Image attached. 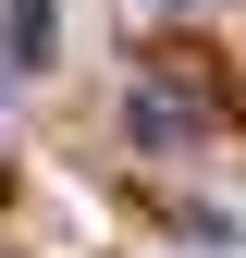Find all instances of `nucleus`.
Wrapping results in <instances>:
<instances>
[{"instance_id": "obj_1", "label": "nucleus", "mask_w": 246, "mask_h": 258, "mask_svg": "<svg viewBox=\"0 0 246 258\" xmlns=\"http://www.w3.org/2000/svg\"><path fill=\"white\" fill-rule=\"evenodd\" d=\"M184 123H197V111H184V99H172V86H136V136H148V148H172V136H184Z\"/></svg>"}, {"instance_id": "obj_2", "label": "nucleus", "mask_w": 246, "mask_h": 258, "mask_svg": "<svg viewBox=\"0 0 246 258\" xmlns=\"http://www.w3.org/2000/svg\"><path fill=\"white\" fill-rule=\"evenodd\" d=\"M49 37H61L49 0H13V61H49Z\"/></svg>"}]
</instances>
